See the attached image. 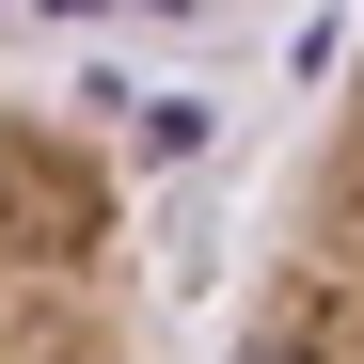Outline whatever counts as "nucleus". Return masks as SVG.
Returning <instances> with one entry per match:
<instances>
[{
	"label": "nucleus",
	"mask_w": 364,
	"mask_h": 364,
	"mask_svg": "<svg viewBox=\"0 0 364 364\" xmlns=\"http://www.w3.org/2000/svg\"><path fill=\"white\" fill-rule=\"evenodd\" d=\"M0 364H143V174L64 95H0Z\"/></svg>",
	"instance_id": "obj_1"
},
{
	"label": "nucleus",
	"mask_w": 364,
	"mask_h": 364,
	"mask_svg": "<svg viewBox=\"0 0 364 364\" xmlns=\"http://www.w3.org/2000/svg\"><path fill=\"white\" fill-rule=\"evenodd\" d=\"M222 364H364V64L333 80L317 143H301L285 206L254 237V285H237V348Z\"/></svg>",
	"instance_id": "obj_2"
},
{
	"label": "nucleus",
	"mask_w": 364,
	"mask_h": 364,
	"mask_svg": "<svg viewBox=\"0 0 364 364\" xmlns=\"http://www.w3.org/2000/svg\"><path fill=\"white\" fill-rule=\"evenodd\" d=\"M32 16H254V0H32Z\"/></svg>",
	"instance_id": "obj_3"
}]
</instances>
